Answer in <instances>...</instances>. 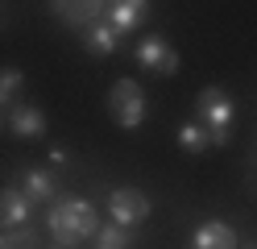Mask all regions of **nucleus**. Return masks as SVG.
I'll return each instance as SVG.
<instances>
[{"label":"nucleus","mask_w":257,"mask_h":249,"mask_svg":"<svg viewBox=\"0 0 257 249\" xmlns=\"http://www.w3.org/2000/svg\"><path fill=\"white\" fill-rule=\"evenodd\" d=\"M46 228L58 245H79L91 241L95 228H100V212L87 199H54L50 212H46Z\"/></svg>","instance_id":"1"},{"label":"nucleus","mask_w":257,"mask_h":249,"mask_svg":"<svg viewBox=\"0 0 257 249\" xmlns=\"http://www.w3.org/2000/svg\"><path fill=\"white\" fill-rule=\"evenodd\" d=\"M195 121L212 133V145H228L232 141V121H236V104L224 88H203L199 104H195Z\"/></svg>","instance_id":"2"},{"label":"nucleus","mask_w":257,"mask_h":249,"mask_svg":"<svg viewBox=\"0 0 257 249\" xmlns=\"http://www.w3.org/2000/svg\"><path fill=\"white\" fill-rule=\"evenodd\" d=\"M108 112L120 129L137 133L141 121H146V92H141V83L137 79H116L112 92H108Z\"/></svg>","instance_id":"3"},{"label":"nucleus","mask_w":257,"mask_h":249,"mask_svg":"<svg viewBox=\"0 0 257 249\" xmlns=\"http://www.w3.org/2000/svg\"><path fill=\"white\" fill-rule=\"evenodd\" d=\"M133 58L141 71H150V75H174L179 71V50H174L162 33H146L137 46H133Z\"/></svg>","instance_id":"4"},{"label":"nucleus","mask_w":257,"mask_h":249,"mask_svg":"<svg viewBox=\"0 0 257 249\" xmlns=\"http://www.w3.org/2000/svg\"><path fill=\"white\" fill-rule=\"evenodd\" d=\"M108 216L116 224H141L150 216V199L146 191H137V187H116L108 195Z\"/></svg>","instance_id":"5"},{"label":"nucleus","mask_w":257,"mask_h":249,"mask_svg":"<svg viewBox=\"0 0 257 249\" xmlns=\"http://www.w3.org/2000/svg\"><path fill=\"white\" fill-rule=\"evenodd\" d=\"M146 17H150V0H112L104 21L116 33H133V29L146 25Z\"/></svg>","instance_id":"6"},{"label":"nucleus","mask_w":257,"mask_h":249,"mask_svg":"<svg viewBox=\"0 0 257 249\" xmlns=\"http://www.w3.org/2000/svg\"><path fill=\"white\" fill-rule=\"evenodd\" d=\"M50 9L75 29H87L104 17V0H50Z\"/></svg>","instance_id":"7"},{"label":"nucleus","mask_w":257,"mask_h":249,"mask_svg":"<svg viewBox=\"0 0 257 249\" xmlns=\"http://www.w3.org/2000/svg\"><path fill=\"white\" fill-rule=\"evenodd\" d=\"M21 191L29 195V204H54L58 175L54 171H42V166H25V171H21Z\"/></svg>","instance_id":"8"},{"label":"nucleus","mask_w":257,"mask_h":249,"mask_svg":"<svg viewBox=\"0 0 257 249\" xmlns=\"http://www.w3.org/2000/svg\"><path fill=\"white\" fill-rule=\"evenodd\" d=\"M29 195L21 191V187H5L0 191V228H21V224H29Z\"/></svg>","instance_id":"9"},{"label":"nucleus","mask_w":257,"mask_h":249,"mask_svg":"<svg viewBox=\"0 0 257 249\" xmlns=\"http://www.w3.org/2000/svg\"><path fill=\"white\" fill-rule=\"evenodd\" d=\"M9 129L17 133L21 141L42 137V133H46V112H42L38 104H13V108H9Z\"/></svg>","instance_id":"10"},{"label":"nucleus","mask_w":257,"mask_h":249,"mask_svg":"<svg viewBox=\"0 0 257 249\" xmlns=\"http://www.w3.org/2000/svg\"><path fill=\"white\" fill-rule=\"evenodd\" d=\"M191 249H236V232L224 220H203L191 232Z\"/></svg>","instance_id":"11"},{"label":"nucleus","mask_w":257,"mask_h":249,"mask_svg":"<svg viewBox=\"0 0 257 249\" xmlns=\"http://www.w3.org/2000/svg\"><path fill=\"white\" fill-rule=\"evenodd\" d=\"M83 46H87V54H95V58H112V54L120 50V33L100 17L95 25L83 29Z\"/></svg>","instance_id":"12"},{"label":"nucleus","mask_w":257,"mask_h":249,"mask_svg":"<svg viewBox=\"0 0 257 249\" xmlns=\"http://www.w3.org/2000/svg\"><path fill=\"white\" fill-rule=\"evenodd\" d=\"M179 149L191 154V158H199L203 149H212V133H207L199 121H187V125H179Z\"/></svg>","instance_id":"13"},{"label":"nucleus","mask_w":257,"mask_h":249,"mask_svg":"<svg viewBox=\"0 0 257 249\" xmlns=\"http://www.w3.org/2000/svg\"><path fill=\"white\" fill-rule=\"evenodd\" d=\"M95 249H133V232H128V224H100L95 228Z\"/></svg>","instance_id":"14"},{"label":"nucleus","mask_w":257,"mask_h":249,"mask_svg":"<svg viewBox=\"0 0 257 249\" xmlns=\"http://www.w3.org/2000/svg\"><path fill=\"white\" fill-rule=\"evenodd\" d=\"M21 88H25V75L17 71V66H5V71H0V108H13L17 104V96H21Z\"/></svg>","instance_id":"15"},{"label":"nucleus","mask_w":257,"mask_h":249,"mask_svg":"<svg viewBox=\"0 0 257 249\" xmlns=\"http://www.w3.org/2000/svg\"><path fill=\"white\" fill-rule=\"evenodd\" d=\"M5 241H9V249H38V232L29 224H21V228H9Z\"/></svg>","instance_id":"16"},{"label":"nucleus","mask_w":257,"mask_h":249,"mask_svg":"<svg viewBox=\"0 0 257 249\" xmlns=\"http://www.w3.org/2000/svg\"><path fill=\"white\" fill-rule=\"evenodd\" d=\"M50 162H54V166H67V149L54 145V149H50Z\"/></svg>","instance_id":"17"},{"label":"nucleus","mask_w":257,"mask_h":249,"mask_svg":"<svg viewBox=\"0 0 257 249\" xmlns=\"http://www.w3.org/2000/svg\"><path fill=\"white\" fill-rule=\"evenodd\" d=\"M0 129H9V116H5V108H0Z\"/></svg>","instance_id":"18"},{"label":"nucleus","mask_w":257,"mask_h":249,"mask_svg":"<svg viewBox=\"0 0 257 249\" xmlns=\"http://www.w3.org/2000/svg\"><path fill=\"white\" fill-rule=\"evenodd\" d=\"M0 249H9V241H5V232H0Z\"/></svg>","instance_id":"19"},{"label":"nucleus","mask_w":257,"mask_h":249,"mask_svg":"<svg viewBox=\"0 0 257 249\" xmlns=\"http://www.w3.org/2000/svg\"><path fill=\"white\" fill-rule=\"evenodd\" d=\"M54 249H75V245H54Z\"/></svg>","instance_id":"20"},{"label":"nucleus","mask_w":257,"mask_h":249,"mask_svg":"<svg viewBox=\"0 0 257 249\" xmlns=\"http://www.w3.org/2000/svg\"><path fill=\"white\" fill-rule=\"evenodd\" d=\"M249 249H257V245H249Z\"/></svg>","instance_id":"21"}]
</instances>
